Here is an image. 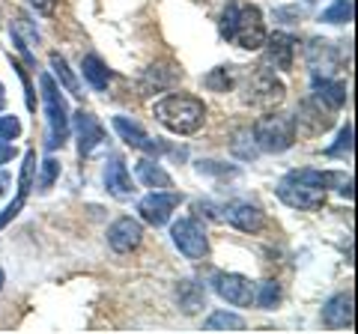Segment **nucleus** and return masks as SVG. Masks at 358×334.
<instances>
[{"instance_id":"1","label":"nucleus","mask_w":358,"mask_h":334,"mask_svg":"<svg viewBox=\"0 0 358 334\" xmlns=\"http://www.w3.org/2000/svg\"><path fill=\"white\" fill-rule=\"evenodd\" d=\"M221 36L239 45L245 51H257L266 42V27H263V13L257 6H242V3H227L218 21Z\"/></svg>"},{"instance_id":"2","label":"nucleus","mask_w":358,"mask_h":334,"mask_svg":"<svg viewBox=\"0 0 358 334\" xmlns=\"http://www.w3.org/2000/svg\"><path fill=\"white\" fill-rule=\"evenodd\" d=\"M152 114L164 129H171L173 135H194V131L203 129L206 105L200 102V99H194V96L171 93V96H164V99L155 102Z\"/></svg>"},{"instance_id":"3","label":"nucleus","mask_w":358,"mask_h":334,"mask_svg":"<svg viewBox=\"0 0 358 334\" xmlns=\"http://www.w3.org/2000/svg\"><path fill=\"white\" fill-rule=\"evenodd\" d=\"M39 84H42L45 117H48V140H45V147H48V150H60L63 143L69 140V105H66L57 81H54L48 72L39 75Z\"/></svg>"},{"instance_id":"4","label":"nucleus","mask_w":358,"mask_h":334,"mask_svg":"<svg viewBox=\"0 0 358 334\" xmlns=\"http://www.w3.org/2000/svg\"><path fill=\"white\" fill-rule=\"evenodd\" d=\"M296 135H299V126L289 114H268L254 122V143L263 152H272V155L287 152L296 143Z\"/></svg>"},{"instance_id":"5","label":"nucleus","mask_w":358,"mask_h":334,"mask_svg":"<svg viewBox=\"0 0 358 334\" xmlns=\"http://www.w3.org/2000/svg\"><path fill=\"white\" fill-rule=\"evenodd\" d=\"M284 99V84L275 78L272 69L257 66L245 75V102L257 105V108H272Z\"/></svg>"},{"instance_id":"6","label":"nucleus","mask_w":358,"mask_h":334,"mask_svg":"<svg viewBox=\"0 0 358 334\" xmlns=\"http://www.w3.org/2000/svg\"><path fill=\"white\" fill-rule=\"evenodd\" d=\"M278 197H281L287 206L301 209V212H313V209L326 206V188L301 182V180H296V176H289V173L281 180V185H278Z\"/></svg>"},{"instance_id":"7","label":"nucleus","mask_w":358,"mask_h":334,"mask_svg":"<svg viewBox=\"0 0 358 334\" xmlns=\"http://www.w3.org/2000/svg\"><path fill=\"white\" fill-rule=\"evenodd\" d=\"M171 236L173 245L179 248V254H185L188 260H203L206 251H209V239H206V230L197 218H179L173 221L171 227Z\"/></svg>"},{"instance_id":"8","label":"nucleus","mask_w":358,"mask_h":334,"mask_svg":"<svg viewBox=\"0 0 358 334\" xmlns=\"http://www.w3.org/2000/svg\"><path fill=\"white\" fill-rule=\"evenodd\" d=\"M179 203H182V194H176V191H152L138 203V212L150 227H164L167 221H171V212Z\"/></svg>"},{"instance_id":"9","label":"nucleus","mask_w":358,"mask_h":334,"mask_svg":"<svg viewBox=\"0 0 358 334\" xmlns=\"http://www.w3.org/2000/svg\"><path fill=\"white\" fill-rule=\"evenodd\" d=\"M212 286L215 293L224 298L227 305H236V307H248L254 302V286L245 275H236V272H218L212 277Z\"/></svg>"},{"instance_id":"10","label":"nucleus","mask_w":358,"mask_h":334,"mask_svg":"<svg viewBox=\"0 0 358 334\" xmlns=\"http://www.w3.org/2000/svg\"><path fill=\"white\" fill-rule=\"evenodd\" d=\"M141 242H143V227H141V221H134V218H129V215L117 218L114 224L108 227V245H110V248H114L117 254H131Z\"/></svg>"},{"instance_id":"11","label":"nucleus","mask_w":358,"mask_h":334,"mask_svg":"<svg viewBox=\"0 0 358 334\" xmlns=\"http://www.w3.org/2000/svg\"><path fill=\"white\" fill-rule=\"evenodd\" d=\"M114 129H117V135L129 143L131 150H141V152H150V155H159L164 150V143L159 138H150L147 131H143L141 122H134L129 117H114Z\"/></svg>"},{"instance_id":"12","label":"nucleus","mask_w":358,"mask_h":334,"mask_svg":"<svg viewBox=\"0 0 358 334\" xmlns=\"http://www.w3.org/2000/svg\"><path fill=\"white\" fill-rule=\"evenodd\" d=\"M266 66H275V69H293V57H296V45L299 39L289 36V33H272V36H266Z\"/></svg>"},{"instance_id":"13","label":"nucleus","mask_w":358,"mask_h":334,"mask_svg":"<svg viewBox=\"0 0 358 334\" xmlns=\"http://www.w3.org/2000/svg\"><path fill=\"white\" fill-rule=\"evenodd\" d=\"M221 218L227 221V224H233L236 230H242V233H257V230H263V224H266V215L254 203H245V200L227 203L221 209Z\"/></svg>"},{"instance_id":"14","label":"nucleus","mask_w":358,"mask_h":334,"mask_svg":"<svg viewBox=\"0 0 358 334\" xmlns=\"http://www.w3.org/2000/svg\"><path fill=\"white\" fill-rule=\"evenodd\" d=\"M182 78V69H176L173 63H152L147 72L141 78V93H162V90H171V87L179 84Z\"/></svg>"},{"instance_id":"15","label":"nucleus","mask_w":358,"mask_h":334,"mask_svg":"<svg viewBox=\"0 0 358 334\" xmlns=\"http://www.w3.org/2000/svg\"><path fill=\"white\" fill-rule=\"evenodd\" d=\"M313 102H320L322 108L329 110H341L346 105V99H350V93H346V84L343 81H334V78H322V75H313Z\"/></svg>"},{"instance_id":"16","label":"nucleus","mask_w":358,"mask_h":334,"mask_svg":"<svg viewBox=\"0 0 358 334\" xmlns=\"http://www.w3.org/2000/svg\"><path fill=\"white\" fill-rule=\"evenodd\" d=\"M105 188H108V194L117 197V200H129V197H134V191H138L122 159H110L105 164Z\"/></svg>"},{"instance_id":"17","label":"nucleus","mask_w":358,"mask_h":334,"mask_svg":"<svg viewBox=\"0 0 358 334\" xmlns=\"http://www.w3.org/2000/svg\"><path fill=\"white\" fill-rule=\"evenodd\" d=\"M75 126H78V152L81 155H90L99 143L105 140V129H102V122H99L90 110H78L75 114Z\"/></svg>"},{"instance_id":"18","label":"nucleus","mask_w":358,"mask_h":334,"mask_svg":"<svg viewBox=\"0 0 358 334\" xmlns=\"http://www.w3.org/2000/svg\"><path fill=\"white\" fill-rule=\"evenodd\" d=\"M308 63L313 75H331L334 69H338V48H334V42L329 39H310L308 45Z\"/></svg>"},{"instance_id":"19","label":"nucleus","mask_w":358,"mask_h":334,"mask_svg":"<svg viewBox=\"0 0 358 334\" xmlns=\"http://www.w3.org/2000/svg\"><path fill=\"white\" fill-rule=\"evenodd\" d=\"M352 293H338L331 296L326 307H322V322L329 328H350L352 326Z\"/></svg>"},{"instance_id":"20","label":"nucleus","mask_w":358,"mask_h":334,"mask_svg":"<svg viewBox=\"0 0 358 334\" xmlns=\"http://www.w3.org/2000/svg\"><path fill=\"white\" fill-rule=\"evenodd\" d=\"M81 75L84 81L93 87V90H108V81H110V69L105 66V60L99 57V54H87V57H81Z\"/></svg>"},{"instance_id":"21","label":"nucleus","mask_w":358,"mask_h":334,"mask_svg":"<svg viewBox=\"0 0 358 334\" xmlns=\"http://www.w3.org/2000/svg\"><path fill=\"white\" fill-rule=\"evenodd\" d=\"M176 302H179V307H182L188 317H192V314H197L200 307H206V289L200 286L197 281H179Z\"/></svg>"},{"instance_id":"22","label":"nucleus","mask_w":358,"mask_h":334,"mask_svg":"<svg viewBox=\"0 0 358 334\" xmlns=\"http://www.w3.org/2000/svg\"><path fill=\"white\" fill-rule=\"evenodd\" d=\"M138 180L147 185V188H152V191H164V188H173L171 173H167L159 161H150V159L138 161Z\"/></svg>"},{"instance_id":"23","label":"nucleus","mask_w":358,"mask_h":334,"mask_svg":"<svg viewBox=\"0 0 358 334\" xmlns=\"http://www.w3.org/2000/svg\"><path fill=\"white\" fill-rule=\"evenodd\" d=\"M13 42H15V48H18L21 57H24L27 63H33L30 45H36V42H39V33H36V27H33L24 15H18L13 21Z\"/></svg>"},{"instance_id":"24","label":"nucleus","mask_w":358,"mask_h":334,"mask_svg":"<svg viewBox=\"0 0 358 334\" xmlns=\"http://www.w3.org/2000/svg\"><path fill=\"white\" fill-rule=\"evenodd\" d=\"M236 81H239V66H215V69L203 78V84L215 93H227L230 87H236Z\"/></svg>"},{"instance_id":"25","label":"nucleus","mask_w":358,"mask_h":334,"mask_svg":"<svg viewBox=\"0 0 358 334\" xmlns=\"http://www.w3.org/2000/svg\"><path fill=\"white\" fill-rule=\"evenodd\" d=\"M206 331H245V319L236 314H227V310H215L206 322H203Z\"/></svg>"},{"instance_id":"26","label":"nucleus","mask_w":358,"mask_h":334,"mask_svg":"<svg viewBox=\"0 0 358 334\" xmlns=\"http://www.w3.org/2000/svg\"><path fill=\"white\" fill-rule=\"evenodd\" d=\"M51 72H54V78H57V81L66 87V90H69L72 96H81V87H78V81H75V75H72V69L69 66H66V60L60 57V54H51Z\"/></svg>"},{"instance_id":"27","label":"nucleus","mask_w":358,"mask_h":334,"mask_svg":"<svg viewBox=\"0 0 358 334\" xmlns=\"http://www.w3.org/2000/svg\"><path fill=\"white\" fill-rule=\"evenodd\" d=\"M322 24H350L352 21V0H338V3H331L326 13L320 15Z\"/></svg>"},{"instance_id":"28","label":"nucleus","mask_w":358,"mask_h":334,"mask_svg":"<svg viewBox=\"0 0 358 334\" xmlns=\"http://www.w3.org/2000/svg\"><path fill=\"white\" fill-rule=\"evenodd\" d=\"M254 302H257V307L272 310L278 302H281V286H278L275 281H263L260 286L254 289Z\"/></svg>"},{"instance_id":"29","label":"nucleus","mask_w":358,"mask_h":334,"mask_svg":"<svg viewBox=\"0 0 358 334\" xmlns=\"http://www.w3.org/2000/svg\"><path fill=\"white\" fill-rule=\"evenodd\" d=\"M33 173H36V152L27 150V152H24V164H21V176H18V194H21V197L30 194Z\"/></svg>"},{"instance_id":"30","label":"nucleus","mask_w":358,"mask_h":334,"mask_svg":"<svg viewBox=\"0 0 358 334\" xmlns=\"http://www.w3.org/2000/svg\"><path fill=\"white\" fill-rule=\"evenodd\" d=\"M350 152H352V122H346V126L338 131V140L326 150V155L338 159V155H350Z\"/></svg>"},{"instance_id":"31","label":"nucleus","mask_w":358,"mask_h":334,"mask_svg":"<svg viewBox=\"0 0 358 334\" xmlns=\"http://www.w3.org/2000/svg\"><path fill=\"white\" fill-rule=\"evenodd\" d=\"M57 176H60V161L57 159H45L42 161V173H39V191H51L54 182H57Z\"/></svg>"},{"instance_id":"32","label":"nucleus","mask_w":358,"mask_h":334,"mask_svg":"<svg viewBox=\"0 0 358 334\" xmlns=\"http://www.w3.org/2000/svg\"><path fill=\"white\" fill-rule=\"evenodd\" d=\"M18 135H21V122H18V117H0V140L13 143Z\"/></svg>"},{"instance_id":"33","label":"nucleus","mask_w":358,"mask_h":334,"mask_svg":"<svg viewBox=\"0 0 358 334\" xmlns=\"http://www.w3.org/2000/svg\"><path fill=\"white\" fill-rule=\"evenodd\" d=\"M24 200H27V197H21V194H18V197L13 200V203H9V206L3 209V215H0V230H3V227L9 224V221H13V218L21 212V209H24Z\"/></svg>"},{"instance_id":"34","label":"nucleus","mask_w":358,"mask_h":334,"mask_svg":"<svg viewBox=\"0 0 358 334\" xmlns=\"http://www.w3.org/2000/svg\"><path fill=\"white\" fill-rule=\"evenodd\" d=\"M13 69L21 75V81H24V96H27V108L30 110H36V96H33V84H30V78H27V72L21 69V66H13Z\"/></svg>"},{"instance_id":"35","label":"nucleus","mask_w":358,"mask_h":334,"mask_svg":"<svg viewBox=\"0 0 358 334\" xmlns=\"http://www.w3.org/2000/svg\"><path fill=\"white\" fill-rule=\"evenodd\" d=\"M30 6L36 9L39 15H51L54 9H57V0H30Z\"/></svg>"},{"instance_id":"36","label":"nucleus","mask_w":358,"mask_h":334,"mask_svg":"<svg viewBox=\"0 0 358 334\" xmlns=\"http://www.w3.org/2000/svg\"><path fill=\"white\" fill-rule=\"evenodd\" d=\"M13 159H15V147L13 143H6V140H0V164L13 161Z\"/></svg>"},{"instance_id":"37","label":"nucleus","mask_w":358,"mask_h":334,"mask_svg":"<svg viewBox=\"0 0 358 334\" xmlns=\"http://www.w3.org/2000/svg\"><path fill=\"white\" fill-rule=\"evenodd\" d=\"M3 105H6V93H3V84H0V110H3Z\"/></svg>"},{"instance_id":"38","label":"nucleus","mask_w":358,"mask_h":334,"mask_svg":"<svg viewBox=\"0 0 358 334\" xmlns=\"http://www.w3.org/2000/svg\"><path fill=\"white\" fill-rule=\"evenodd\" d=\"M3 284H6V275H3V269H0V289H3Z\"/></svg>"},{"instance_id":"39","label":"nucleus","mask_w":358,"mask_h":334,"mask_svg":"<svg viewBox=\"0 0 358 334\" xmlns=\"http://www.w3.org/2000/svg\"><path fill=\"white\" fill-rule=\"evenodd\" d=\"M0 197H3V182H0Z\"/></svg>"},{"instance_id":"40","label":"nucleus","mask_w":358,"mask_h":334,"mask_svg":"<svg viewBox=\"0 0 358 334\" xmlns=\"http://www.w3.org/2000/svg\"><path fill=\"white\" fill-rule=\"evenodd\" d=\"M308 3H313V0H308Z\"/></svg>"}]
</instances>
